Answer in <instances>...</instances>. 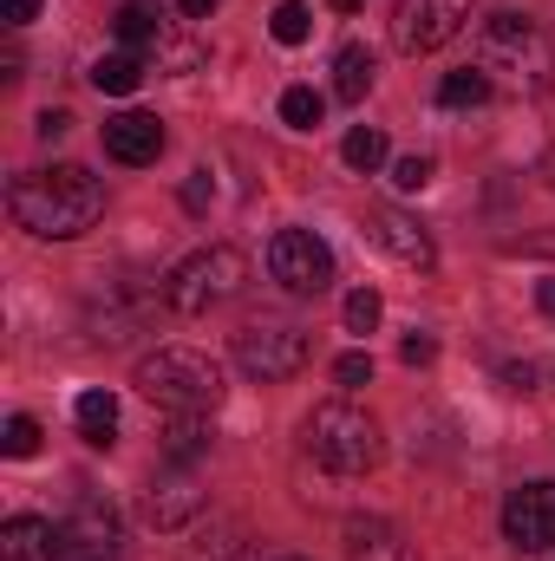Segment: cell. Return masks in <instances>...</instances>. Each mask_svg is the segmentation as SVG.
Listing matches in <instances>:
<instances>
[{"mask_svg":"<svg viewBox=\"0 0 555 561\" xmlns=\"http://www.w3.org/2000/svg\"><path fill=\"white\" fill-rule=\"evenodd\" d=\"M7 209L26 236L72 242L105 216V183L86 163H53V170H20L7 190Z\"/></svg>","mask_w":555,"mask_h":561,"instance_id":"1","label":"cell"},{"mask_svg":"<svg viewBox=\"0 0 555 561\" xmlns=\"http://www.w3.org/2000/svg\"><path fill=\"white\" fill-rule=\"evenodd\" d=\"M477 72L490 85H503V92H530L536 99L555 79V39L530 13H497L477 33Z\"/></svg>","mask_w":555,"mask_h":561,"instance_id":"2","label":"cell"},{"mask_svg":"<svg viewBox=\"0 0 555 561\" xmlns=\"http://www.w3.org/2000/svg\"><path fill=\"white\" fill-rule=\"evenodd\" d=\"M301 437H307V457H314L320 470H333V477H366V470L386 457L380 424L366 419L360 405H347V399L314 405L307 424H301Z\"/></svg>","mask_w":555,"mask_h":561,"instance_id":"3","label":"cell"},{"mask_svg":"<svg viewBox=\"0 0 555 561\" xmlns=\"http://www.w3.org/2000/svg\"><path fill=\"white\" fill-rule=\"evenodd\" d=\"M138 392L150 405H163V412H196V419H209V412L223 405V373H216L209 353L163 346V353H150L138 366Z\"/></svg>","mask_w":555,"mask_h":561,"instance_id":"4","label":"cell"},{"mask_svg":"<svg viewBox=\"0 0 555 561\" xmlns=\"http://www.w3.org/2000/svg\"><path fill=\"white\" fill-rule=\"evenodd\" d=\"M242 280H249L242 249L216 242V249H196L190 262H177V268H170V280H163V307H170V313H209V307L236 300V294H242Z\"/></svg>","mask_w":555,"mask_h":561,"instance_id":"5","label":"cell"},{"mask_svg":"<svg viewBox=\"0 0 555 561\" xmlns=\"http://www.w3.org/2000/svg\"><path fill=\"white\" fill-rule=\"evenodd\" d=\"M236 366H242L249 379H262V386L294 379V373L307 366V333H301L294 320H249V327L236 333Z\"/></svg>","mask_w":555,"mask_h":561,"instance_id":"6","label":"cell"},{"mask_svg":"<svg viewBox=\"0 0 555 561\" xmlns=\"http://www.w3.org/2000/svg\"><path fill=\"white\" fill-rule=\"evenodd\" d=\"M464 26H471V0H399L393 7V46L406 59L451 46Z\"/></svg>","mask_w":555,"mask_h":561,"instance_id":"7","label":"cell"},{"mask_svg":"<svg viewBox=\"0 0 555 561\" xmlns=\"http://www.w3.org/2000/svg\"><path fill=\"white\" fill-rule=\"evenodd\" d=\"M269 275L287 287V294H327L333 280V249L314 236V229H281L269 242Z\"/></svg>","mask_w":555,"mask_h":561,"instance_id":"8","label":"cell"},{"mask_svg":"<svg viewBox=\"0 0 555 561\" xmlns=\"http://www.w3.org/2000/svg\"><path fill=\"white\" fill-rule=\"evenodd\" d=\"M53 561H118V516H112V503L86 496L53 529Z\"/></svg>","mask_w":555,"mask_h":561,"instance_id":"9","label":"cell"},{"mask_svg":"<svg viewBox=\"0 0 555 561\" xmlns=\"http://www.w3.org/2000/svg\"><path fill=\"white\" fill-rule=\"evenodd\" d=\"M503 536L523 556H550L555 549V483H517L503 496Z\"/></svg>","mask_w":555,"mask_h":561,"instance_id":"10","label":"cell"},{"mask_svg":"<svg viewBox=\"0 0 555 561\" xmlns=\"http://www.w3.org/2000/svg\"><path fill=\"white\" fill-rule=\"evenodd\" d=\"M366 236H373L393 262H406V268H431V262H438L431 236L418 229L406 209H386V203H380V209H366Z\"/></svg>","mask_w":555,"mask_h":561,"instance_id":"11","label":"cell"},{"mask_svg":"<svg viewBox=\"0 0 555 561\" xmlns=\"http://www.w3.org/2000/svg\"><path fill=\"white\" fill-rule=\"evenodd\" d=\"M196 510H203V490H196V477H190L183 463L144 490V523H150V529H183Z\"/></svg>","mask_w":555,"mask_h":561,"instance_id":"12","label":"cell"},{"mask_svg":"<svg viewBox=\"0 0 555 561\" xmlns=\"http://www.w3.org/2000/svg\"><path fill=\"white\" fill-rule=\"evenodd\" d=\"M105 150L118 163H157L163 157V125L150 112H118V118H105Z\"/></svg>","mask_w":555,"mask_h":561,"instance_id":"13","label":"cell"},{"mask_svg":"<svg viewBox=\"0 0 555 561\" xmlns=\"http://www.w3.org/2000/svg\"><path fill=\"white\" fill-rule=\"evenodd\" d=\"M138 300H144L138 287H132V280H118V287H112V300H99V307H92V340L125 346V340L144 327V307H138Z\"/></svg>","mask_w":555,"mask_h":561,"instance_id":"14","label":"cell"},{"mask_svg":"<svg viewBox=\"0 0 555 561\" xmlns=\"http://www.w3.org/2000/svg\"><path fill=\"white\" fill-rule=\"evenodd\" d=\"M347 561H412V549L393 523L360 516V523H347Z\"/></svg>","mask_w":555,"mask_h":561,"instance_id":"15","label":"cell"},{"mask_svg":"<svg viewBox=\"0 0 555 561\" xmlns=\"http://www.w3.org/2000/svg\"><path fill=\"white\" fill-rule=\"evenodd\" d=\"M0 561H53V529L39 516H13L0 529Z\"/></svg>","mask_w":555,"mask_h":561,"instance_id":"16","label":"cell"},{"mask_svg":"<svg viewBox=\"0 0 555 561\" xmlns=\"http://www.w3.org/2000/svg\"><path fill=\"white\" fill-rule=\"evenodd\" d=\"M72 419H79V437H86L92 450H105V444L118 437V399H112V392H79Z\"/></svg>","mask_w":555,"mask_h":561,"instance_id":"17","label":"cell"},{"mask_svg":"<svg viewBox=\"0 0 555 561\" xmlns=\"http://www.w3.org/2000/svg\"><path fill=\"white\" fill-rule=\"evenodd\" d=\"M112 33L125 39V53H132V46H157V53H163V13H157L150 0H125V7L112 13Z\"/></svg>","mask_w":555,"mask_h":561,"instance_id":"18","label":"cell"},{"mask_svg":"<svg viewBox=\"0 0 555 561\" xmlns=\"http://www.w3.org/2000/svg\"><path fill=\"white\" fill-rule=\"evenodd\" d=\"M373 72H380V66H373L366 46H340V59H333V92H340L347 105H360V99L373 92Z\"/></svg>","mask_w":555,"mask_h":561,"instance_id":"19","label":"cell"},{"mask_svg":"<svg viewBox=\"0 0 555 561\" xmlns=\"http://www.w3.org/2000/svg\"><path fill=\"white\" fill-rule=\"evenodd\" d=\"M92 85L112 92V99H132V92L144 85V59L138 53H105V59L92 66Z\"/></svg>","mask_w":555,"mask_h":561,"instance_id":"20","label":"cell"},{"mask_svg":"<svg viewBox=\"0 0 555 561\" xmlns=\"http://www.w3.org/2000/svg\"><path fill=\"white\" fill-rule=\"evenodd\" d=\"M163 450H170L177 463L203 457V450H209V419H196V412H170V431H163Z\"/></svg>","mask_w":555,"mask_h":561,"instance_id":"21","label":"cell"},{"mask_svg":"<svg viewBox=\"0 0 555 561\" xmlns=\"http://www.w3.org/2000/svg\"><path fill=\"white\" fill-rule=\"evenodd\" d=\"M490 92H497V85H490L484 72H471V66H464V72H451V79L438 85V105H451V112H464V105H484Z\"/></svg>","mask_w":555,"mask_h":561,"instance_id":"22","label":"cell"},{"mask_svg":"<svg viewBox=\"0 0 555 561\" xmlns=\"http://www.w3.org/2000/svg\"><path fill=\"white\" fill-rule=\"evenodd\" d=\"M320 112H327V105H320L314 85H287V92H281V125H287V131H314Z\"/></svg>","mask_w":555,"mask_h":561,"instance_id":"23","label":"cell"},{"mask_svg":"<svg viewBox=\"0 0 555 561\" xmlns=\"http://www.w3.org/2000/svg\"><path fill=\"white\" fill-rule=\"evenodd\" d=\"M269 33H275L281 46H301V39L314 33V7H307V0H281L275 13H269Z\"/></svg>","mask_w":555,"mask_h":561,"instance_id":"24","label":"cell"},{"mask_svg":"<svg viewBox=\"0 0 555 561\" xmlns=\"http://www.w3.org/2000/svg\"><path fill=\"white\" fill-rule=\"evenodd\" d=\"M340 157H347L353 170H380V163H386V131L353 125V131H347V144H340Z\"/></svg>","mask_w":555,"mask_h":561,"instance_id":"25","label":"cell"},{"mask_svg":"<svg viewBox=\"0 0 555 561\" xmlns=\"http://www.w3.org/2000/svg\"><path fill=\"white\" fill-rule=\"evenodd\" d=\"M380 313H386V300H380L373 287H353V294H347V327H353V333H373Z\"/></svg>","mask_w":555,"mask_h":561,"instance_id":"26","label":"cell"},{"mask_svg":"<svg viewBox=\"0 0 555 561\" xmlns=\"http://www.w3.org/2000/svg\"><path fill=\"white\" fill-rule=\"evenodd\" d=\"M0 450H7V457H33V450H39V424H33V419H7Z\"/></svg>","mask_w":555,"mask_h":561,"instance_id":"27","label":"cell"},{"mask_svg":"<svg viewBox=\"0 0 555 561\" xmlns=\"http://www.w3.org/2000/svg\"><path fill=\"white\" fill-rule=\"evenodd\" d=\"M431 176H438L431 157H399V163H393V183H399V190H424Z\"/></svg>","mask_w":555,"mask_h":561,"instance_id":"28","label":"cell"},{"mask_svg":"<svg viewBox=\"0 0 555 561\" xmlns=\"http://www.w3.org/2000/svg\"><path fill=\"white\" fill-rule=\"evenodd\" d=\"M333 379L340 386H373V353H340L333 359Z\"/></svg>","mask_w":555,"mask_h":561,"instance_id":"29","label":"cell"},{"mask_svg":"<svg viewBox=\"0 0 555 561\" xmlns=\"http://www.w3.org/2000/svg\"><path fill=\"white\" fill-rule=\"evenodd\" d=\"M209 196H216V183H209V170H196V176L183 183V209H196V216H203V209H209Z\"/></svg>","mask_w":555,"mask_h":561,"instance_id":"30","label":"cell"},{"mask_svg":"<svg viewBox=\"0 0 555 561\" xmlns=\"http://www.w3.org/2000/svg\"><path fill=\"white\" fill-rule=\"evenodd\" d=\"M399 359H406V366H431V359H438V340H424V333H412V340L399 346Z\"/></svg>","mask_w":555,"mask_h":561,"instance_id":"31","label":"cell"},{"mask_svg":"<svg viewBox=\"0 0 555 561\" xmlns=\"http://www.w3.org/2000/svg\"><path fill=\"white\" fill-rule=\"evenodd\" d=\"M33 131H39L46 144H53V138H66V131H72V112H39V125H33Z\"/></svg>","mask_w":555,"mask_h":561,"instance_id":"32","label":"cell"},{"mask_svg":"<svg viewBox=\"0 0 555 561\" xmlns=\"http://www.w3.org/2000/svg\"><path fill=\"white\" fill-rule=\"evenodd\" d=\"M39 13V0H7V26H26Z\"/></svg>","mask_w":555,"mask_h":561,"instance_id":"33","label":"cell"},{"mask_svg":"<svg viewBox=\"0 0 555 561\" xmlns=\"http://www.w3.org/2000/svg\"><path fill=\"white\" fill-rule=\"evenodd\" d=\"M503 379H510V386H517V392H530V379H536V359H523V366H510V373H503Z\"/></svg>","mask_w":555,"mask_h":561,"instance_id":"34","label":"cell"},{"mask_svg":"<svg viewBox=\"0 0 555 561\" xmlns=\"http://www.w3.org/2000/svg\"><path fill=\"white\" fill-rule=\"evenodd\" d=\"M216 7H223V0H183V20H209Z\"/></svg>","mask_w":555,"mask_h":561,"instance_id":"35","label":"cell"},{"mask_svg":"<svg viewBox=\"0 0 555 561\" xmlns=\"http://www.w3.org/2000/svg\"><path fill=\"white\" fill-rule=\"evenodd\" d=\"M536 307L555 320V280H536Z\"/></svg>","mask_w":555,"mask_h":561,"instance_id":"36","label":"cell"},{"mask_svg":"<svg viewBox=\"0 0 555 561\" xmlns=\"http://www.w3.org/2000/svg\"><path fill=\"white\" fill-rule=\"evenodd\" d=\"M333 7H340V13H360V7H366V0H333Z\"/></svg>","mask_w":555,"mask_h":561,"instance_id":"37","label":"cell"},{"mask_svg":"<svg viewBox=\"0 0 555 561\" xmlns=\"http://www.w3.org/2000/svg\"><path fill=\"white\" fill-rule=\"evenodd\" d=\"M281 561H301V556H281Z\"/></svg>","mask_w":555,"mask_h":561,"instance_id":"38","label":"cell"}]
</instances>
